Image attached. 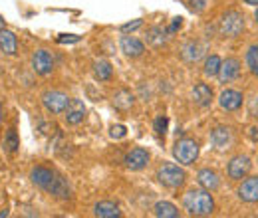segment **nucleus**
Wrapping results in <instances>:
<instances>
[{"instance_id": "obj_1", "label": "nucleus", "mask_w": 258, "mask_h": 218, "mask_svg": "<svg viewBox=\"0 0 258 218\" xmlns=\"http://www.w3.org/2000/svg\"><path fill=\"white\" fill-rule=\"evenodd\" d=\"M183 204H185V210L193 216H207L215 210V202H213V196L209 194V190H189L183 198Z\"/></svg>"}, {"instance_id": "obj_2", "label": "nucleus", "mask_w": 258, "mask_h": 218, "mask_svg": "<svg viewBox=\"0 0 258 218\" xmlns=\"http://www.w3.org/2000/svg\"><path fill=\"white\" fill-rule=\"evenodd\" d=\"M221 34L226 38H236L240 32L244 30V16L238 10H228L221 16Z\"/></svg>"}, {"instance_id": "obj_3", "label": "nucleus", "mask_w": 258, "mask_h": 218, "mask_svg": "<svg viewBox=\"0 0 258 218\" xmlns=\"http://www.w3.org/2000/svg\"><path fill=\"white\" fill-rule=\"evenodd\" d=\"M157 179L161 181V185H165V187L177 188L185 183L187 175H185V171L179 169L177 165H173V163H165L161 169L157 171Z\"/></svg>"}, {"instance_id": "obj_4", "label": "nucleus", "mask_w": 258, "mask_h": 218, "mask_svg": "<svg viewBox=\"0 0 258 218\" xmlns=\"http://www.w3.org/2000/svg\"><path fill=\"white\" fill-rule=\"evenodd\" d=\"M173 157L181 163V165H193L199 157V145L193 139H181L175 143L173 147Z\"/></svg>"}, {"instance_id": "obj_5", "label": "nucleus", "mask_w": 258, "mask_h": 218, "mask_svg": "<svg viewBox=\"0 0 258 218\" xmlns=\"http://www.w3.org/2000/svg\"><path fill=\"white\" fill-rule=\"evenodd\" d=\"M42 103H44V107L50 111V113H54V115H60V113H64L66 107H68V103H70V97L64 94V92H46V94L42 95Z\"/></svg>"}, {"instance_id": "obj_6", "label": "nucleus", "mask_w": 258, "mask_h": 218, "mask_svg": "<svg viewBox=\"0 0 258 218\" xmlns=\"http://www.w3.org/2000/svg\"><path fill=\"white\" fill-rule=\"evenodd\" d=\"M32 67H34V71L40 74V76L52 74V69H54V58H52V54H50L48 50H38V52H34Z\"/></svg>"}, {"instance_id": "obj_7", "label": "nucleus", "mask_w": 258, "mask_h": 218, "mask_svg": "<svg viewBox=\"0 0 258 218\" xmlns=\"http://www.w3.org/2000/svg\"><path fill=\"white\" fill-rule=\"evenodd\" d=\"M250 167H252V163H250V159L246 155H236L234 159H230V163H228V177L230 179H244L246 175H248V171H250Z\"/></svg>"}, {"instance_id": "obj_8", "label": "nucleus", "mask_w": 258, "mask_h": 218, "mask_svg": "<svg viewBox=\"0 0 258 218\" xmlns=\"http://www.w3.org/2000/svg\"><path fill=\"white\" fill-rule=\"evenodd\" d=\"M30 179H32V183L36 187L48 190V188L52 187L54 179H56V173H52V171L46 169V167H34L32 173H30Z\"/></svg>"}, {"instance_id": "obj_9", "label": "nucleus", "mask_w": 258, "mask_h": 218, "mask_svg": "<svg viewBox=\"0 0 258 218\" xmlns=\"http://www.w3.org/2000/svg\"><path fill=\"white\" fill-rule=\"evenodd\" d=\"M84 115H86V105H84V101H80V99H70V103H68V107H66V111H64L66 121L70 125H78L84 119Z\"/></svg>"}, {"instance_id": "obj_10", "label": "nucleus", "mask_w": 258, "mask_h": 218, "mask_svg": "<svg viewBox=\"0 0 258 218\" xmlns=\"http://www.w3.org/2000/svg\"><path fill=\"white\" fill-rule=\"evenodd\" d=\"M147 161H149V153L145 149H141V147L131 149L127 155H125V165H127V169H131V171H141L147 165Z\"/></svg>"}, {"instance_id": "obj_11", "label": "nucleus", "mask_w": 258, "mask_h": 218, "mask_svg": "<svg viewBox=\"0 0 258 218\" xmlns=\"http://www.w3.org/2000/svg\"><path fill=\"white\" fill-rule=\"evenodd\" d=\"M119 46H121V52L125 56H129V58H139L145 52L143 42L137 40V38H133V36H123L121 42H119Z\"/></svg>"}, {"instance_id": "obj_12", "label": "nucleus", "mask_w": 258, "mask_h": 218, "mask_svg": "<svg viewBox=\"0 0 258 218\" xmlns=\"http://www.w3.org/2000/svg\"><path fill=\"white\" fill-rule=\"evenodd\" d=\"M238 196L244 202H258V177L242 181V185L238 187Z\"/></svg>"}, {"instance_id": "obj_13", "label": "nucleus", "mask_w": 258, "mask_h": 218, "mask_svg": "<svg viewBox=\"0 0 258 218\" xmlns=\"http://www.w3.org/2000/svg\"><path fill=\"white\" fill-rule=\"evenodd\" d=\"M0 52L6 54V56H16L18 52V40H16V34L10 30H0Z\"/></svg>"}, {"instance_id": "obj_14", "label": "nucleus", "mask_w": 258, "mask_h": 218, "mask_svg": "<svg viewBox=\"0 0 258 218\" xmlns=\"http://www.w3.org/2000/svg\"><path fill=\"white\" fill-rule=\"evenodd\" d=\"M238 74H240V62L236 58H226L221 63V69H219L221 82H232L234 78H238Z\"/></svg>"}, {"instance_id": "obj_15", "label": "nucleus", "mask_w": 258, "mask_h": 218, "mask_svg": "<svg viewBox=\"0 0 258 218\" xmlns=\"http://www.w3.org/2000/svg\"><path fill=\"white\" fill-rule=\"evenodd\" d=\"M219 103H221V107L226 109V111H236L242 105V94L240 92H234V90H226V92L221 94Z\"/></svg>"}, {"instance_id": "obj_16", "label": "nucleus", "mask_w": 258, "mask_h": 218, "mask_svg": "<svg viewBox=\"0 0 258 218\" xmlns=\"http://www.w3.org/2000/svg\"><path fill=\"white\" fill-rule=\"evenodd\" d=\"M230 141H232V135H230V129H228V127H217V129L211 133V143H213V147L219 149V151L226 149V147L230 145Z\"/></svg>"}, {"instance_id": "obj_17", "label": "nucleus", "mask_w": 258, "mask_h": 218, "mask_svg": "<svg viewBox=\"0 0 258 218\" xmlns=\"http://www.w3.org/2000/svg\"><path fill=\"white\" fill-rule=\"evenodd\" d=\"M193 99L199 107H207L213 101V90L207 84H197L193 88Z\"/></svg>"}, {"instance_id": "obj_18", "label": "nucleus", "mask_w": 258, "mask_h": 218, "mask_svg": "<svg viewBox=\"0 0 258 218\" xmlns=\"http://www.w3.org/2000/svg\"><path fill=\"white\" fill-rule=\"evenodd\" d=\"M197 183L203 188H207V190H217L219 188V175L215 171H211V169H203L197 175Z\"/></svg>"}, {"instance_id": "obj_19", "label": "nucleus", "mask_w": 258, "mask_h": 218, "mask_svg": "<svg viewBox=\"0 0 258 218\" xmlns=\"http://www.w3.org/2000/svg\"><path fill=\"white\" fill-rule=\"evenodd\" d=\"M203 54H205V48L201 46V44H197V42H189V44H185L183 46V50H181V56H183V60L189 63H195L197 60H201L203 58Z\"/></svg>"}, {"instance_id": "obj_20", "label": "nucleus", "mask_w": 258, "mask_h": 218, "mask_svg": "<svg viewBox=\"0 0 258 218\" xmlns=\"http://www.w3.org/2000/svg\"><path fill=\"white\" fill-rule=\"evenodd\" d=\"M94 214L99 218H115L119 216L121 212H119L117 204H113L109 200H101V202H97L96 206H94Z\"/></svg>"}, {"instance_id": "obj_21", "label": "nucleus", "mask_w": 258, "mask_h": 218, "mask_svg": "<svg viewBox=\"0 0 258 218\" xmlns=\"http://www.w3.org/2000/svg\"><path fill=\"white\" fill-rule=\"evenodd\" d=\"M153 214L159 218H177L179 216V210L173 202H167V200H161L153 206Z\"/></svg>"}, {"instance_id": "obj_22", "label": "nucleus", "mask_w": 258, "mask_h": 218, "mask_svg": "<svg viewBox=\"0 0 258 218\" xmlns=\"http://www.w3.org/2000/svg\"><path fill=\"white\" fill-rule=\"evenodd\" d=\"M113 105H115V109H119V111L131 109V105H133V95H131V92L119 90V92L115 94V97H113Z\"/></svg>"}, {"instance_id": "obj_23", "label": "nucleus", "mask_w": 258, "mask_h": 218, "mask_svg": "<svg viewBox=\"0 0 258 218\" xmlns=\"http://www.w3.org/2000/svg\"><path fill=\"white\" fill-rule=\"evenodd\" d=\"M48 192L54 194V196H58V198H70V187H68V183H66L64 179L58 177V175H56L52 187L48 188Z\"/></svg>"}, {"instance_id": "obj_24", "label": "nucleus", "mask_w": 258, "mask_h": 218, "mask_svg": "<svg viewBox=\"0 0 258 218\" xmlns=\"http://www.w3.org/2000/svg\"><path fill=\"white\" fill-rule=\"evenodd\" d=\"M111 74H113V69H111V63L107 62V60H97L94 63V76H96V80L105 82V80L111 78Z\"/></svg>"}, {"instance_id": "obj_25", "label": "nucleus", "mask_w": 258, "mask_h": 218, "mask_svg": "<svg viewBox=\"0 0 258 218\" xmlns=\"http://www.w3.org/2000/svg\"><path fill=\"white\" fill-rule=\"evenodd\" d=\"M165 36H167V30L161 28V26H153L147 32V42L153 46V48H159L165 44Z\"/></svg>"}, {"instance_id": "obj_26", "label": "nucleus", "mask_w": 258, "mask_h": 218, "mask_svg": "<svg viewBox=\"0 0 258 218\" xmlns=\"http://www.w3.org/2000/svg\"><path fill=\"white\" fill-rule=\"evenodd\" d=\"M221 58L219 56H211V58H207V62H205V74L207 76H219V69H221Z\"/></svg>"}, {"instance_id": "obj_27", "label": "nucleus", "mask_w": 258, "mask_h": 218, "mask_svg": "<svg viewBox=\"0 0 258 218\" xmlns=\"http://www.w3.org/2000/svg\"><path fill=\"white\" fill-rule=\"evenodd\" d=\"M4 147H6L8 153H16V149H18V135H16L14 129H8V133L4 137Z\"/></svg>"}, {"instance_id": "obj_28", "label": "nucleus", "mask_w": 258, "mask_h": 218, "mask_svg": "<svg viewBox=\"0 0 258 218\" xmlns=\"http://www.w3.org/2000/svg\"><path fill=\"white\" fill-rule=\"evenodd\" d=\"M246 62H248L250 71H252L254 76H258V44L250 46V50H248V54H246Z\"/></svg>"}, {"instance_id": "obj_29", "label": "nucleus", "mask_w": 258, "mask_h": 218, "mask_svg": "<svg viewBox=\"0 0 258 218\" xmlns=\"http://www.w3.org/2000/svg\"><path fill=\"white\" fill-rule=\"evenodd\" d=\"M167 125H169V119H167L165 115H159V117L155 119V123H153V129H155V133H157V135H165Z\"/></svg>"}, {"instance_id": "obj_30", "label": "nucleus", "mask_w": 258, "mask_h": 218, "mask_svg": "<svg viewBox=\"0 0 258 218\" xmlns=\"http://www.w3.org/2000/svg\"><path fill=\"white\" fill-rule=\"evenodd\" d=\"M109 135H111L113 139H121V137H125V127H123V125H113Z\"/></svg>"}, {"instance_id": "obj_31", "label": "nucleus", "mask_w": 258, "mask_h": 218, "mask_svg": "<svg viewBox=\"0 0 258 218\" xmlns=\"http://www.w3.org/2000/svg\"><path fill=\"white\" fill-rule=\"evenodd\" d=\"M141 20H133V22H129V24H123L119 30L121 32H133V30H137V28H141Z\"/></svg>"}, {"instance_id": "obj_32", "label": "nucleus", "mask_w": 258, "mask_h": 218, "mask_svg": "<svg viewBox=\"0 0 258 218\" xmlns=\"http://www.w3.org/2000/svg\"><path fill=\"white\" fill-rule=\"evenodd\" d=\"M58 42L60 44H66V42H80V36H72V34H68V36H62V38H58Z\"/></svg>"}, {"instance_id": "obj_33", "label": "nucleus", "mask_w": 258, "mask_h": 218, "mask_svg": "<svg viewBox=\"0 0 258 218\" xmlns=\"http://www.w3.org/2000/svg\"><path fill=\"white\" fill-rule=\"evenodd\" d=\"M177 28H181V18H175V22H173V26H171V28H169V34H173V32L177 30Z\"/></svg>"}, {"instance_id": "obj_34", "label": "nucleus", "mask_w": 258, "mask_h": 218, "mask_svg": "<svg viewBox=\"0 0 258 218\" xmlns=\"http://www.w3.org/2000/svg\"><path fill=\"white\" fill-rule=\"evenodd\" d=\"M250 131H252V133H250V137H252L254 141H258V129H256V127H252Z\"/></svg>"}, {"instance_id": "obj_35", "label": "nucleus", "mask_w": 258, "mask_h": 218, "mask_svg": "<svg viewBox=\"0 0 258 218\" xmlns=\"http://www.w3.org/2000/svg\"><path fill=\"white\" fill-rule=\"evenodd\" d=\"M246 4H250V6H258V0H244Z\"/></svg>"}, {"instance_id": "obj_36", "label": "nucleus", "mask_w": 258, "mask_h": 218, "mask_svg": "<svg viewBox=\"0 0 258 218\" xmlns=\"http://www.w3.org/2000/svg\"><path fill=\"white\" fill-rule=\"evenodd\" d=\"M4 24H6V22H4V18L0 16V30H4Z\"/></svg>"}, {"instance_id": "obj_37", "label": "nucleus", "mask_w": 258, "mask_h": 218, "mask_svg": "<svg viewBox=\"0 0 258 218\" xmlns=\"http://www.w3.org/2000/svg\"><path fill=\"white\" fill-rule=\"evenodd\" d=\"M4 216H8V210H2V212H0V218H4Z\"/></svg>"}, {"instance_id": "obj_38", "label": "nucleus", "mask_w": 258, "mask_h": 218, "mask_svg": "<svg viewBox=\"0 0 258 218\" xmlns=\"http://www.w3.org/2000/svg\"><path fill=\"white\" fill-rule=\"evenodd\" d=\"M0 121H2V105H0Z\"/></svg>"}, {"instance_id": "obj_39", "label": "nucleus", "mask_w": 258, "mask_h": 218, "mask_svg": "<svg viewBox=\"0 0 258 218\" xmlns=\"http://www.w3.org/2000/svg\"><path fill=\"white\" fill-rule=\"evenodd\" d=\"M256 22H258V10H256Z\"/></svg>"}]
</instances>
